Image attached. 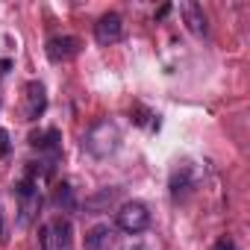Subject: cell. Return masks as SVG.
<instances>
[{"label": "cell", "instance_id": "obj_1", "mask_svg": "<svg viewBox=\"0 0 250 250\" xmlns=\"http://www.w3.org/2000/svg\"><path fill=\"white\" fill-rule=\"evenodd\" d=\"M83 147L94 156V159H109L118 147H121V127L115 121H97L94 127L85 133L83 139Z\"/></svg>", "mask_w": 250, "mask_h": 250}, {"label": "cell", "instance_id": "obj_2", "mask_svg": "<svg viewBox=\"0 0 250 250\" xmlns=\"http://www.w3.org/2000/svg\"><path fill=\"white\" fill-rule=\"evenodd\" d=\"M118 227L124 232H130V235H139L150 227V209L142 203V200H130V203H124L118 209Z\"/></svg>", "mask_w": 250, "mask_h": 250}, {"label": "cell", "instance_id": "obj_3", "mask_svg": "<svg viewBox=\"0 0 250 250\" xmlns=\"http://www.w3.org/2000/svg\"><path fill=\"white\" fill-rule=\"evenodd\" d=\"M15 194H18V200H21V227H27L33 218H36V212H39V206H42V191H39V183L33 180V177H27V180H21L18 186H15Z\"/></svg>", "mask_w": 250, "mask_h": 250}, {"label": "cell", "instance_id": "obj_4", "mask_svg": "<svg viewBox=\"0 0 250 250\" xmlns=\"http://www.w3.org/2000/svg\"><path fill=\"white\" fill-rule=\"evenodd\" d=\"M121 36H124V18L118 12H106L97 18V24H94L97 44H115V42H121Z\"/></svg>", "mask_w": 250, "mask_h": 250}, {"label": "cell", "instance_id": "obj_5", "mask_svg": "<svg viewBox=\"0 0 250 250\" xmlns=\"http://www.w3.org/2000/svg\"><path fill=\"white\" fill-rule=\"evenodd\" d=\"M27 94H24V100H27V106H24V115H27V121H39L42 115H44V109H47V94H44V85L42 83H27V88H24Z\"/></svg>", "mask_w": 250, "mask_h": 250}, {"label": "cell", "instance_id": "obj_6", "mask_svg": "<svg viewBox=\"0 0 250 250\" xmlns=\"http://www.w3.org/2000/svg\"><path fill=\"white\" fill-rule=\"evenodd\" d=\"M77 53H80V39H74V36H56L47 42V59L50 62H65Z\"/></svg>", "mask_w": 250, "mask_h": 250}, {"label": "cell", "instance_id": "obj_7", "mask_svg": "<svg viewBox=\"0 0 250 250\" xmlns=\"http://www.w3.org/2000/svg\"><path fill=\"white\" fill-rule=\"evenodd\" d=\"M85 250H115V229L109 224H97L85 232Z\"/></svg>", "mask_w": 250, "mask_h": 250}, {"label": "cell", "instance_id": "obj_8", "mask_svg": "<svg viewBox=\"0 0 250 250\" xmlns=\"http://www.w3.org/2000/svg\"><path fill=\"white\" fill-rule=\"evenodd\" d=\"M183 18H186L188 30H191L194 36H203V33H206V12H203L200 3H194V0H186V3H183Z\"/></svg>", "mask_w": 250, "mask_h": 250}, {"label": "cell", "instance_id": "obj_9", "mask_svg": "<svg viewBox=\"0 0 250 250\" xmlns=\"http://www.w3.org/2000/svg\"><path fill=\"white\" fill-rule=\"evenodd\" d=\"M50 232H53V250H71V221L56 218L50 224Z\"/></svg>", "mask_w": 250, "mask_h": 250}, {"label": "cell", "instance_id": "obj_10", "mask_svg": "<svg viewBox=\"0 0 250 250\" xmlns=\"http://www.w3.org/2000/svg\"><path fill=\"white\" fill-rule=\"evenodd\" d=\"M30 145L33 147H39V150H59V130H47V133H36L33 139H30Z\"/></svg>", "mask_w": 250, "mask_h": 250}, {"label": "cell", "instance_id": "obj_11", "mask_svg": "<svg viewBox=\"0 0 250 250\" xmlns=\"http://www.w3.org/2000/svg\"><path fill=\"white\" fill-rule=\"evenodd\" d=\"M56 203L65 206V209H74V191H71V186H59V191H56Z\"/></svg>", "mask_w": 250, "mask_h": 250}, {"label": "cell", "instance_id": "obj_12", "mask_svg": "<svg viewBox=\"0 0 250 250\" xmlns=\"http://www.w3.org/2000/svg\"><path fill=\"white\" fill-rule=\"evenodd\" d=\"M39 250H53V232H50V224L39 229Z\"/></svg>", "mask_w": 250, "mask_h": 250}, {"label": "cell", "instance_id": "obj_13", "mask_svg": "<svg viewBox=\"0 0 250 250\" xmlns=\"http://www.w3.org/2000/svg\"><path fill=\"white\" fill-rule=\"evenodd\" d=\"M6 153H9V133L0 130V156H6Z\"/></svg>", "mask_w": 250, "mask_h": 250}, {"label": "cell", "instance_id": "obj_14", "mask_svg": "<svg viewBox=\"0 0 250 250\" xmlns=\"http://www.w3.org/2000/svg\"><path fill=\"white\" fill-rule=\"evenodd\" d=\"M212 250H235V244H232V238H218Z\"/></svg>", "mask_w": 250, "mask_h": 250}, {"label": "cell", "instance_id": "obj_15", "mask_svg": "<svg viewBox=\"0 0 250 250\" xmlns=\"http://www.w3.org/2000/svg\"><path fill=\"white\" fill-rule=\"evenodd\" d=\"M3 232H6V229H3V215H0V241H3Z\"/></svg>", "mask_w": 250, "mask_h": 250}]
</instances>
